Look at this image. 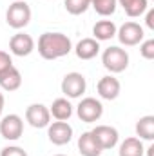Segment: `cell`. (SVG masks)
<instances>
[{"label":"cell","mask_w":154,"mask_h":156,"mask_svg":"<svg viewBox=\"0 0 154 156\" xmlns=\"http://www.w3.org/2000/svg\"><path fill=\"white\" fill-rule=\"evenodd\" d=\"M73 51L71 38L64 33H53L47 31L40 35L38 38V53L44 60H56Z\"/></svg>","instance_id":"obj_1"},{"label":"cell","mask_w":154,"mask_h":156,"mask_svg":"<svg viewBox=\"0 0 154 156\" xmlns=\"http://www.w3.org/2000/svg\"><path fill=\"white\" fill-rule=\"evenodd\" d=\"M5 22L13 29H22L31 22V7L24 0H15L5 11Z\"/></svg>","instance_id":"obj_2"},{"label":"cell","mask_w":154,"mask_h":156,"mask_svg":"<svg viewBox=\"0 0 154 156\" xmlns=\"http://www.w3.org/2000/svg\"><path fill=\"white\" fill-rule=\"evenodd\" d=\"M102 64L111 73H121L129 66V53L118 45H111L102 55Z\"/></svg>","instance_id":"obj_3"},{"label":"cell","mask_w":154,"mask_h":156,"mask_svg":"<svg viewBox=\"0 0 154 156\" xmlns=\"http://www.w3.org/2000/svg\"><path fill=\"white\" fill-rule=\"evenodd\" d=\"M76 115L82 122L85 123H93V122H98L102 115H103V105L100 100L93 98V96H87L83 98L76 107Z\"/></svg>","instance_id":"obj_4"},{"label":"cell","mask_w":154,"mask_h":156,"mask_svg":"<svg viewBox=\"0 0 154 156\" xmlns=\"http://www.w3.org/2000/svg\"><path fill=\"white\" fill-rule=\"evenodd\" d=\"M116 37L120 40V44L127 45V47H132V45H138L143 42V27L136 22H125L120 29H116Z\"/></svg>","instance_id":"obj_5"},{"label":"cell","mask_w":154,"mask_h":156,"mask_svg":"<svg viewBox=\"0 0 154 156\" xmlns=\"http://www.w3.org/2000/svg\"><path fill=\"white\" fill-rule=\"evenodd\" d=\"M0 134L9 142L18 140L24 134V120L18 115H5L0 120Z\"/></svg>","instance_id":"obj_6"},{"label":"cell","mask_w":154,"mask_h":156,"mask_svg":"<svg viewBox=\"0 0 154 156\" xmlns=\"http://www.w3.org/2000/svg\"><path fill=\"white\" fill-rule=\"evenodd\" d=\"M87 89V82L82 73H67L62 80V93L67 98H80Z\"/></svg>","instance_id":"obj_7"},{"label":"cell","mask_w":154,"mask_h":156,"mask_svg":"<svg viewBox=\"0 0 154 156\" xmlns=\"http://www.w3.org/2000/svg\"><path fill=\"white\" fill-rule=\"evenodd\" d=\"M47 136H49V142L54 144V145H65L71 142L73 138V127L67 123V122H53L47 125Z\"/></svg>","instance_id":"obj_8"},{"label":"cell","mask_w":154,"mask_h":156,"mask_svg":"<svg viewBox=\"0 0 154 156\" xmlns=\"http://www.w3.org/2000/svg\"><path fill=\"white\" fill-rule=\"evenodd\" d=\"M26 120L29 122L31 127L35 129H44L51 123V113L49 107H45L44 104H31L26 109Z\"/></svg>","instance_id":"obj_9"},{"label":"cell","mask_w":154,"mask_h":156,"mask_svg":"<svg viewBox=\"0 0 154 156\" xmlns=\"http://www.w3.org/2000/svg\"><path fill=\"white\" fill-rule=\"evenodd\" d=\"M91 133H93V136L96 138V142L100 144L102 151L116 147V144H118V140H120L118 131H116L114 127H111V125H96Z\"/></svg>","instance_id":"obj_10"},{"label":"cell","mask_w":154,"mask_h":156,"mask_svg":"<svg viewBox=\"0 0 154 156\" xmlns=\"http://www.w3.org/2000/svg\"><path fill=\"white\" fill-rule=\"evenodd\" d=\"M35 49V40L27 33H16L9 40V51L15 56H27Z\"/></svg>","instance_id":"obj_11"},{"label":"cell","mask_w":154,"mask_h":156,"mask_svg":"<svg viewBox=\"0 0 154 156\" xmlns=\"http://www.w3.org/2000/svg\"><path fill=\"white\" fill-rule=\"evenodd\" d=\"M120 89H121L120 80L114 78L113 75L100 78L98 85H96V91H98L100 98H103V100H116L118 94H120Z\"/></svg>","instance_id":"obj_12"},{"label":"cell","mask_w":154,"mask_h":156,"mask_svg":"<svg viewBox=\"0 0 154 156\" xmlns=\"http://www.w3.org/2000/svg\"><path fill=\"white\" fill-rule=\"evenodd\" d=\"M78 151L82 156H100L102 154V147L96 142V138L93 136L91 131L82 133V136L78 138Z\"/></svg>","instance_id":"obj_13"},{"label":"cell","mask_w":154,"mask_h":156,"mask_svg":"<svg viewBox=\"0 0 154 156\" xmlns=\"http://www.w3.org/2000/svg\"><path fill=\"white\" fill-rule=\"evenodd\" d=\"M75 53L80 60H93L100 53V42L94 38H82L75 47Z\"/></svg>","instance_id":"obj_14"},{"label":"cell","mask_w":154,"mask_h":156,"mask_svg":"<svg viewBox=\"0 0 154 156\" xmlns=\"http://www.w3.org/2000/svg\"><path fill=\"white\" fill-rule=\"evenodd\" d=\"M20 85H22V75H20V71H18L15 66L9 67V69H5L4 73H0V87H2L4 91L13 93V91H16Z\"/></svg>","instance_id":"obj_15"},{"label":"cell","mask_w":154,"mask_h":156,"mask_svg":"<svg viewBox=\"0 0 154 156\" xmlns=\"http://www.w3.org/2000/svg\"><path fill=\"white\" fill-rule=\"evenodd\" d=\"M49 113L58 122H67L73 116V105H71V102L67 98H56L53 102V105L49 107Z\"/></svg>","instance_id":"obj_16"},{"label":"cell","mask_w":154,"mask_h":156,"mask_svg":"<svg viewBox=\"0 0 154 156\" xmlns=\"http://www.w3.org/2000/svg\"><path fill=\"white\" fill-rule=\"evenodd\" d=\"M120 156H143L145 154V147L142 144L140 138H125L121 144H120V151H118Z\"/></svg>","instance_id":"obj_17"},{"label":"cell","mask_w":154,"mask_h":156,"mask_svg":"<svg viewBox=\"0 0 154 156\" xmlns=\"http://www.w3.org/2000/svg\"><path fill=\"white\" fill-rule=\"evenodd\" d=\"M93 35H94V40H98V42L111 40L113 37H116V24L113 20H100L94 24Z\"/></svg>","instance_id":"obj_18"},{"label":"cell","mask_w":154,"mask_h":156,"mask_svg":"<svg viewBox=\"0 0 154 156\" xmlns=\"http://www.w3.org/2000/svg\"><path fill=\"white\" fill-rule=\"evenodd\" d=\"M136 134L140 136V140H147V142L154 140V116L152 115L142 116L136 122Z\"/></svg>","instance_id":"obj_19"},{"label":"cell","mask_w":154,"mask_h":156,"mask_svg":"<svg viewBox=\"0 0 154 156\" xmlns=\"http://www.w3.org/2000/svg\"><path fill=\"white\" fill-rule=\"evenodd\" d=\"M116 2L125 9L127 16H131V18H136L149 9L147 0H116Z\"/></svg>","instance_id":"obj_20"},{"label":"cell","mask_w":154,"mask_h":156,"mask_svg":"<svg viewBox=\"0 0 154 156\" xmlns=\"http://www.w3.org/2000/svg\"><path fill=\"white\" fill-rule=\"evenodd\" d=\"M91 5L94 7V11H96L98 15H102V16H111V15H114L118 2H116V0H93Z\"/></svg>","instance_id":"obj_21"},{"label":"cell","mask_w":154,"mask_h":156,"mask_svg":"<svg viewBox=\"0 0 154 156\" xmlns=\"http://www.w3.org/2000/svg\"><path fill=\"white\" fill-rule=\"evenodd\" d=\"M89 5H91V0H65V9H67V13L69 15H82V13H85L87 9H89Z\"/></svg>","instance_id":"obj_22"},{"label":"cell","mask_w":154,"mask_h":156,"mask_svg":"<svg viewBox=\"0 0 154 156\" xmlns=\"http://www.w3.org/2000/svg\"><path fill=\"white\" fill-rule=\"evenodd\" d=\"M140 55L145 58V60H152L154 58V38L143 40L140 44Z\"/></svg>","instance_id":"obj_23"},{"label":"cell","mask_w":154,"mask_h":156,"mask_svg":"<svg viewBox=\"0 0 154 156\" xmlns=\"http://www.w3.org/2000/svg\"><path fill=\"white\" fill-rule=\"evenodd\" d=\"M0 156H27V153L18 145H9L0 151Z\"/></svg>","instance_id":"obj_24"},{"label":"cell","mask_w":154,"mask_h":156,"mask_svg":"<svg viewBox=\"0 0 154 156\" xmlns=\"http://www.w3.org/2000/svg\"><path fill=\"white\" fill-rule=\"evenodd\" d=\"M9 67H13V60H11L9 53L0 51V73H4V71L9 69Z\"/></svg>","instance_id":"obj_25"},{"label":"cell","mask_w":154,"mask_h":156,"mask_svg":"<svg viewBox=\"0 0 154 156\" xmlns=\"http://www.w3.org/2000/svg\"><path fill=\"white\" fill-rule=\"evenodd\" d=\"M145 24H147V27H149V29H154V9H149V11H147Z\"/></svg>","instance_id":"obj_26"},{"label":"cell","mask_w":154,"mask_h":156,"mask_svg":"<svg viewBox=\"0 0 154 156\" xmlns=\"http://www.w3.org/2000/svg\"><path fill=\"white\" fill-rule=\"evenodd\" d=\"M4 104H5V98H4V94L0 93V116H2V111H4Z\"/></svg>","instance_id":"obj_27"},{"label":"cell","mask_w":154,"mask_h":156,"mask_svg":"<svg viewBox=\"0 0 154 156\" xmlns=\"http://www.w3.org/2000/svg\"><path fill=\"white\" fill-rule=\"evenodd\" d=\"M145 153H147L149 156H154V145H151L149 149H145Z\"/></svg>","instance_id":"obj_28"},{"label":"cell","mask_w":154,"mask_h":156,"mask_svg":"<svg viewBox=\"0 0 154 156\" xmlns=\"http://www.w3.org/2000/svg\"><path fill=\"white\" fill-rule=\"evenodd\" d=\"M54 156H65V154H54Z\"/></svg>","instance_id":"obj_29"},{"label":"cell","mask_w":154,"mask_h":156,"mask_svg":"<svg viewBox=\"0 0 154 156\" xmlns=\"http://www.w3.org/2000/svg\"><path fill=\"white\" fill-rule=\"evenodd\" d=\"M91 2H93V0H91Z\"/></svg>","instance_id":"obj_30"}]
</instances>
